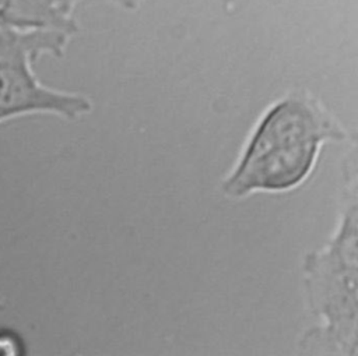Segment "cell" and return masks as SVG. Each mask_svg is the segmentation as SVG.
I'll use <instances>...</instances> for the list:
<instances>
[{
  "mask_svg": "<svg viewBox=\"0 0 358 356\" xmlns=\"http://www.w3.org/2000/svg\"><path fill=\"white\" fill-rule=\"evenodd\" d=\"M345 140L348 133L316 96L292 89L262 114L222 191L231 198L289 191L309 177L326 141Z\"/></svg>",
  "mask_w": 358,
  "mask_h": 356,
  "instance_id": "6da1fadb",
  "label": "cell"
},
{
  "mask_svg": "<svg viewBox=\"0 0 358 356\" xmlns=\"http://www.w3.org/2000/svg\"><path fill=\"white\" fill-rule=\"evenodd\" d=\"M357 154L345 162V190L338 228L330 242L305 257V288L308 303L322 327L303 335L301 348L306 352L357 355Z\"/></svg>",
  "mask_w": 358,
  "mask_h": 356,
  "instance_id": "7a4b0ae2",
  "label": "cell"
},
{
  "mask_svg": "<svg viewBox=\"0 0 358 356\" xmlns=\"http://www.w3.org/2000/svg\"><path fill=\"white\" fill-rule=\"evenodd\" d=\"M71 38L55 31L0 27V114L6 121L31 114L77 120L92 110L87 95L48 87L34 70L45 54L63 57Z\"/></svg>",
  "mask_w": 358,
  "mask_h": 356,
  "instance_id": "3957f363",
  "label": "cell"
},
{
  "mask_svg": "<svg viewBox=\"0 0 358 356\" xmlns=\"http://www.w3.org/2000/svg\"><path fill=\"white\" fill-rule=\"evenodd\" d=\"M0 27L18 31H55L74 36L78 24L57 0H0Z\"/></svg>",
  "mask_w": 358,
  "mask_h": 356,
  "instance_id": "277c9868",
  "label": "cell"
},
{
  "mask_svg": "<svg viewBox=\"0 0 358 356\" xmlns=\"http://www.w3.org/2000/svg\"><path fill=\"white\" fill-rule=\"evenodd\" d=\"M27 353V342L22 335L8 327H0V356H22Z\"/></svg>",
  "mask_w": 358,
  "mask_h": 356,
  "instance_id": "5b68a950",
  "label": "cell"
},
{
  "mask_svg": "<svg viewBox=\"0 0 358 356\" xmlns=\"http://www.w3.org/2000/svg\"><path fill=\"white\" fill-rule=\"evenodd\" d=\"M81 1H85V0H57L62 10L67 14H71V15H73L74 8L77 7V4H80ZM103 1H108V3L122 8L124 11H137L144 3L151 1V0H103Z\"/></svg>",
  "mask_w": 358,
  "mask_h": 356,
  "instance_id": "8992f818",
  "label": "cell"
},
{
  "mask_svg": "<svg viewBox=\"0 0 358 356\" xmlns=\"http://www.w3.org/2000/svg\"><path fill=\"white\" fill-rule=\"evenodd\" d=\"M6 309V300H4V296L0 293V311H3Z\"/></svg>",
  "mask_w": 358,
  "mask_h": 356,
  "instance_id": "52a82bcc",
  "label": "cell"
},
{
  "mask_svg": "<svg viewBox=\"0 0 358 356\" xmlns=\"http://www.w3.org/2000/svg\"><path fill=\"white\" fill-rule=\"evenodd\" d=\"M4 121H6V120H4V119H3V116L0 114V124H1V123H4Z\"/></svg>",
  "mask_w": 358,
  "mask_h": 356,
  "instance_id": "ba28073f",
  "label": "cell"
}]
</instances>
